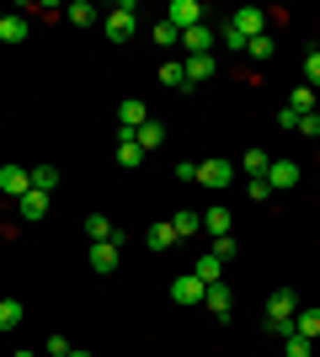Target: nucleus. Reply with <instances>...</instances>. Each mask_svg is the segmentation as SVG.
<instances>
[{"instance_id":"nucleus-1","label":"nucleus","mask_w":320,"mask_h":357,"mask_svg":"<svg viewBox=\"0 0 320 357\" xmlns=\"http://www.w3.org/2000/svg\"><path fill=\"white\" fill-rule=\"evenodd\" d=\"M102 32H107V43H128L139 32V22H134V0H123L118 11H107L102 16Z\"/></svg>"},{"instance_id":"nucleus-2","label":"nucleus","mask_w":320,"mask_h":357,"mask_svg":"<svg viewBox=\"0 0 320 357\" xmlns=\"http://www.w3.org/2000/svg\"><path fill=\"white\" fill-rule=\"evenodd\" d=\"M203 16H208V11H203V0H171V6H166V22H171L176 32L203 27Z\"/></svg>"},{"instance_id":"nucleus-3","label":"nucleus","mask_w":320,"mask_h":357,"mask_svg":"<svg viewBox=\"0 0 320 357\" xmlns=\"http://www.w3.org/2000/svg\"><path fill=\"white\" fill-rule=\"evenodd\" d=\"M229 27L251 43V38H261V32H267V11H261V6H241V11L229 16Z\"/></svg>"},{"instance_id":"nucleus-4","label":"nucleus","mask_w":320,"mask_h":357,"mask_svg":"<svg viewBox=\"0 0 320 357\" xmlns=\"http://www.w3.org/2000/svg\"><path fill=\"white\" fill-rule=\"evenodd\" d=\"M203 310H208L213 320H229V310H235V294H229V283H208V288H203Z\"/></svg>"},{"instance_id":"nucleus-5","label":"nucleus","mask_w":320,"mask_h":357,"mask_svg":"<svg viewBox=\"0 0 320 357\" xmlns=\"http://www.w3.org/2000/svg\"><path fill=\"white\" fill-rule=\"evenodd\" d=\"M150 123V112H144V102H118V139H134L139 128Z\"/></svg>"},{"instance_id":"nucleus-6","label":"nucleus","mask_w":320,"mask_h":357,"mask_svg":"<svg viewBox=\"0 0 320 357\" xmlns=\"http://www.w3.org/2000/svg\"><path fill=\"white\" fill-rule=\"evenodd\" d=\"M0 192L22 203V197L32 192V171H22V165H0Z\"/></svg>"},{"instance_id":"nucleus-7","label":"nucleus","mask_w":320,"mask_h":357,"mask_svg":"<svg viewBox=\"0 0 320 357\" xmlns=\"http://www.w3.org/2000/svg\"><path fill=\"white\" fill-rule=\"evenodd\" d=\"M294 314H299L294 288H273V294H267V320H294Z\"/></svg>"},{"instance_id":"nucleus-8","label":"nucleus","mask_w":320,"mask_h":357,"mask_svg":"<svg viewBox=\"0 0 320 357\" xmlns=\"http://www.w3.org/2000/svg\"><path fill=\"white\" fill-rule=\"evenodd\" d=\"M198 181H203V187H229V181H235V165H229V160H203Z\"/></svg>"},{"instance_id":"nucleus-9","label":"nucleus","mask_w":320,"mask_h":357,"mask_svg":"<svg viewBox=\"0 0 320 357\" xmlns=\"http://www.w3.org/2000/svg\"><path fill=\"white\" fill-rule=\"evenodd\" d=\"M171 304H203V283L192 272H182V278L171 283Z\"/></svg>"},{"instance_id":"nucleus-10","label":"nucleus","mask_w":320,"mask_h":357,"mask_svg":"<svg viewBox=\"0 0 320 357\" xmlns=\"http://www.w3.org/2000/svg\"><path fill=\"white\" fill-rule=\"evenodd\" d=\"M182 70H187V86H203V80H213L219 59H208V54H192V59H182Z\"/></svg>"},{"instance_id":"nucleus-11","label":"nucleus","mask_w":320,"mask_h":357,"mask_svg":"<svg viewBox=\"0 0 320 357\" xmlns=\"http://www.w3.org/2000/svg\"><path fill=\"white\" fill-rule=\"evenodd\" d=\"M118 245H123V240H102V245H91V272H118Z\"/></svg>"},{"instance_id":"nucleus-12","label":"nucleus","mask_w":320,"mask_h":357,"mask_svg":"<svg viewBox=\"0 0 320 357\" xmlns=\"http://www.w3.org/2000/svg\"><path fill=\"white\" fill-rule=\"evenodd\" d=\"M192 278H198V283L203 288H208V283H224V261H219V256H198V267H192Z\"/></svg>"},{"instance_id":"nucleus-13","label":"nucleus","mask_w":320,"mask_h":357,"mask_svg":"<svg viewBox=\"0 0 320 357\" xmlns=\"http://www.w3.org/2000/svg\"><path fill=\"white\" fill-rule=\"evenodd\" d=\"M144 245H150V251H171V245H176V229H171V219L150 224V235H144Z\"/></svg>"},{"instance_id":"nucleus-14","label":"nucleus","mask_w":320,"mask_h":357,"mask_svg":"<svg viewBox=\"0 0 320 357\" xmlns=\"http://www.w3.org/2000/svg\"><path fill=\"white\" fill-rule=\"evenodd\" d=\"M182 48H187V59H192V54H208V48H213L208 22H203V27H192V32H182Z\"/></svg>"},{"instance_id":"nucleus-15","label":"nucleus","mask_w":320,"mask_h":357,"mask_svg":"<svg viewBox=\"0 0 320 357\" xmlns=\"http://www.w3.org/2000/svg\"><path fill=\"white\" fill-rule=\"evenodd\" d=\"M294 181H299V165L294 160H273L267 165V187H294Z\"/></svg>"},{"instance_id":"nucleus-16","label":"nucleus","mask_w":320,"mask_h":357,"mask_svg":"<svg viewBox=\"0 0 320 357\" xmlns=\"http://www.w3.org/2000/svg\"><path fill=\"white\" fill-rule=\"evenodd\" d=\"M171 229H176V240H187V235H203V213H198V208H182L176 219H171Z\"/></svg>"},{"instance_id":"nucleus-17","label":"nucleus","mask_w":320,"mask_h":357,"mask_svg":"<svg viewBox=\"0 0 320 357\" xmlns=\"http://www.w3.org/2000/svg\"><path fill=\"white\" fill-rule=\"evenodd\" d=\"M27 32H32L27 16H6L0 22V43H27Z\"/></svg>"},{"instance_id":"nucleus-18","label":"nucleus","mask_w":320,"mask_h":357,"mask_svg":"<svg viewBox=\"0 0 320 357\" xmlns=\"http://www.w3.org/2000/svg\"><path fill=\"white\" fill-rule=\"evenodd\" d=\"M16 213H22V219H27V224H38V219H43V213H48V192H27V197H22V203H16Z\"/></svg>"},{"instance_id":"nucleus-19","label":"nucleus","mask_w":320,"mask_h":357,"mask_svg":"<svg viewBox=\"0 0 320 357\" xmlns=\"http://www.w3.org/2000/svg\"><path fill=\"white\" fill-rule=\"evenodd\" d=\"M86 235H91V245H102V240H123L118 229H112V219H107V213H91V219H86Z\"/></svg>"},{"instance_id":"nucleus-20","label":"nucleus","mask_w":320,"mask_h":357,"mask_svg":"<svg viewBox=\"0 0 320 357\" xmlns=\"http://www.w3.org/2000/svg\"><path fill=\"white\" fill-rule=\"evenodd\" d=\"M64 16H70L75 27H96V22H102V11H96L91 0H75V6H64Z\"/></svg>"},{"instance_id":"nucleus-21","label":"nucleus","mask_w":320,"mask_h":357,"mask_svg":"<svg viewBox=\"0 0 320 357\" xmlns=\"http://www.w3.org/2000/svg\"><path fill=\"white\" fill-rule=\"evenodd\" d=\"M294 336L315 342V336H320V310H299V314H294Z\"/></svg>"},{"instance_id":"nucleus-22","label":"nucleus","mask_w":320,"mask_h":357,"mask_svg":"<svg viewBox=\"0 0 320 357\" xmlns=\"http://www.w3.org/2000/svg\"><path fill=\"white\" fill-rule=\"evenodd\" d=\"M160 86L187 91V70H182V59H160Z\"/></svg>"},{"instance_id":"nucleus-23","label":"nucleus","mask_w":320,"mask_h":357,"mask_svg":"<svg viewBox=\"0 0 320 357\" xmlns=\"http://www.w3.org/2000/svg\"><path fill=\"white\" fill-rule=\"evenodd\" d=\"M27 320V310H22V298H0V331H16Z\"/></svg>"},{"instance_id":"nucleus-24","label":"nucleus","mask_w":320,"mask_h":357,"mask_svg":"<svg viewBox=\"0 0 320 357\" xmlns=\"http://www.w3.org/2000/svg\"><path fill=\"white\" fill-rule=\"evenodd\" d=\"M315 107H320V96H315V91H310V86H299V91H294V96H289V112H299V118H310Z\"/></svg>"},{"instance_id":"nucleus-25","label":"nucleus","mask_w":320,"mask_h":357,"mask_svg":"<svg viewBox=\"0 0 320 357\" xmlns=\"http://www.w3.org/2000/svg\"><path fill=\"white\" fill-rule=\"evenodd\" d=\"M203 235H213V240L229 235V208H208L203 213Z\"/></svg>"},{"instance_id":"nucleus-26","label":"nucleus","mask_w":320,"mask_h":357,"mask_svg":"<svg viewBox=\"0 0 320 357\" xmlns=\"http://www.w3.org/2000/svg\"><path fill=\"white\" fill-rule=\"evenodd\" d=\"M134 139H139V149H160V144H166V128H160V123L150 118V123H144V128H139Z\"/></svg>"},{"instance_id":"nucleus-27","label":"nucleus","mask_w":320,"mask_h":357,"mask_svg":"<svg viewBox=\"0 0 320 357\" xmlns=\"http://www.w3.org/2000/svg\"><path fill=\"white\" fill-rule=\"evenodd\" d=\"M139 160H144V149H139V139H118V165H123V171H134Z\"/></svg>"},{"instance_id":"nucleus-28","label":"nucleus","mask_w":320,"mask_h":357,"mask_svg":"<svg viewBox=\"0 0 320 357\" xmlns=\"http://www.w3.org/2000/svg\"><path fill=\"white\" fill-rule=\"evenodd\" d=\"M155 48H182V32L171 27L166 16H160V22H155Z\"/></svg>"},{"instance_id":"nucleus-29","label":"nucleus","mask_w":320,"mask_h":357,"mask_svg":"<svg viewBox=\"0 0 320 357\" xmlns=\"http://www.w3.org/2000/svg\"><path fill=\"white\" fill-rule=\"evenodd\" d=\"M54 187H59V171H54V165H38V171H32V192H54Z\"/></svg>"},{"instance_id":"nucleus-30","label":"nucleus","mask_w":320,"mask_h":357,"mask_svg":"<svg viewBox=\"0 0 320 357\" xmlns=\"http://www.w3.org/2000/svg\"><path fill=\"white\" fill-rule=\"evenodd\" d=\"M305 86L320 91V48H310V54H305Z\"/></svg>"},{"instance_id":"nucleus-31","label":"nucleus","mask_w":320,"mask_h":357,"mask_svg":"<svg viewBox=\"0 0 320 357\" xmlns=\"http://www.w3.org/2000/svg\"><path fill=\"white\" fill-rule=\"evenodd\" d=\"M267 155H261V149H245V176H267Z\"/></svg>"},{"instance_id":"nucleus-32","label":"nucleus","mask_w":320,"mask_h":357,"mask_svg":"<svg viewBox=\"0 0 320 357\" xmlns=\"http://www.w3.org/2000/svg\"><path fill=\"white\" fill-rule=\"evenodd\" d=\"M245 197H251V203H267V197H273L267 176H251V181H245Z\"/></svg>"},{"instance_id":"nucleus-33","label":"nucleus","mask_w":320,"mask_h":357,"mask_svg":"<svg viewBox=\"0 0 320 357\" xmlns=\"http://www.w3.org/2000/svg\"><path fill=\"white\" fill-rule=\"evenodd\" d=\"M245 54H251V59H273V38H267V32H261V38H251V43H245Z\"/></svg>"},{"instance_id":"nucleus-34","label":"nucleus","mask_w":320,"mask_h":357,"mask_svg":"<svg viewBox=\"0 0 320 357\" xmlns=\"http://www.w3.org/2000/svg\"><path fill=\"white\" fill-rule=\"evenodd\" d=\"M299 134H305V139H320V112H310V118H299Z\"/></svg>"},{"instance_id":"nucleus-35","label":"nucleus","mask_w":320,"mask_h":357,"mask_svg":"<svg viewBox=\"0 0 320 357\" xmlns=\"http://www.w3.org/2000/svg\"><path fill=\"white\" fill-rule=\"evenodd\" d=\"M277 128H283V134H299V112H289V107H283V112H277Z\"/></svg>"},{"instance_id":"nucleus-36","label":"nucleus","mask_w":320,"mask_h":357,"mask_svg":"<svg viewBox=\"0 0 320 357\" xmlns=\"http://www.w3.org/2000/svg\"><path fill=\"white\" fill-rule=\"evenodd\" d=\"M213 256H219V261H229V256H235V240L219 235V240H213Z\"/></svg>"},{"instance_id":"nucleus-37","label":"nucleus","mask_w":320,"mask_h":357,"mask_svg":"<svg viewBox=\"0 0 320 357\" xmlns=\"http://www.w3.org/2000/svg\"><path fill=\"white\" fill-rule=\"evenodd\" d=\"M219 38H224V48H235V54H245V38H241V32H235V27H224V32H219Z\"/></svg>"},{"instance_id":"nucleus-38","label":"nucleus","mask_w":320,"mask_h":357,"mask_svg":"<svg viewBox=\"0 0 320 357\" xmlns=\"http://www.w3.org/2000/svg\"><path fill=\"white\" fill-rule=\"evenodd\" d=\"M283 342H289V357H310V342H305V336H283Z\"/></svg>"},{"instance_id":"nucleus-39","label":"nucleus","mask_w":320,"mask_h":357,"mask_svg":"<svg viewBox=\"0 0 320 357\" xmlns=\"http://www.w3.org/2000/svg\"><path fill=\"white\" fill-rule=\"evenodd\" d=\"M70 357H91V352H80V347H70Z\"/></svg>"},{"instance_id":"nucleus-40","label":"nucleus","mask_w":320,"mask_h":357,"mask_svg":"<svg viewBox=\"0 0 320 357\" xmlns=\"http://www.w3.org/2000/svg\"><path fill=\"white\" fill-rule=\"evenodd\" d=\"M11 357H32V352H11Z\"/></svg>"},{"instance_id":"nucleus-41","label":"nucleus","mask_w":320,"mask_h":357,"mask_svg":"<svg viewBox=\"0 0 320 357\" xmlns=\"http://www.w3.org/2000/svg\"><path fill=\"white\" fill-rule=\"evenodd\" d=\"M0 22H6V11H0Z\"/></svg>"}]
</instances>
